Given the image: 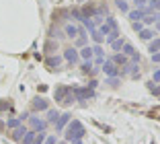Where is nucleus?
Instances as JSON below:
<instances>
[{"label": "nucleus", "mask_w": 160, "mask_h": 144, "mask_svg": "<svg viewBox=\"0 0 160 144\" xmlns=\"http://www.w3.org/2000/svg\"><path fill=\"white\" fill-rule=\"evenodd\" d=\"M90 68H92V64H90V62H86V64L84 66H82V70H84V72H88V70Z\"/></svg>", "instance_id": "obj_26"}, {"label": "nucleus", "mask_w": 160, "mask_h": 144, "mask_svg": "<svg viewBox=\"0 0 160 144\" xmlns=\"http://www.w3.org/2000/svg\"><path fill=\"white\" fill-rule=\"evenodd\" d=\"M123 45V41H113V50H119Z\"/></svg>", "instance_id": "obj_27"}, {"label": "nucleus", "mask_w": 160, "mask_h": 144, "mask_svg": "<svg viewBox=\"0 0 160 144\" xmlns=\"http://www.w3.org/2000/svg\"><path fill=\"white\" fill-rule=\"evenodd\" d=\"M72 144H82V140H74V142H72Z\"/></svg>", "instance_id": "obj_31"}, {"label": "nucleus", "mask_w": 160, "mask_h": 144, "mask_svg": "<svg viewBox=\"0 0 160 144\" xmlns=\"http://www.w3.org/2000/svg\"><path fill=\"white\" fill-rule=\"evenodd\" d=\"M133 2H136L138 6H142V4H144V2H146V0H133Z\"/></svg>", "instance_id": "obj_29"}, {"label": "nucleus", "mask_w": 160, "mask_h": 144, "mask_svg": "<svg viewBox=\"0 0 160 144\" xmlns=\"http://www.w3.org/2000/svg\"><path fill=\"white\" fill-rule=\"evenodd\" d=\"M152 60H154V62H160V54H154V56H152Z\"/></svg>", "instance_id": "obj_28"}, {"label": "nucleus", "mask_w": 160, "mask_h": 144, "mask_svg": "<svg viewBox=\"0 0 160 144\" xmlns=\"http://www.w3.org/2000/svg\"><path fill=\"white\" fill-rule=\"evenodd\" d=\"M45 142V132H37L33 138V144H43Z\"/></svg>", "instance_id": "obj_13"}, {"label": "nucleus", "mask_w": 160, "mask_h": 144, "mask_svg": "<svg viewBox=\"0 0 160 144\" xmlns=\"http://www.w3.org/2000/svg\"><path fill=\"white\" fill-rule=\"evenodd\" d=\"M117 6L121 10H127V2H125V0H117Z\"/></svg>", "instance_id": "obj_23"}, {"label": "nucleus", "mask_w": 160, "mask_h": 144, "mask_svg": "<svg viewBox=\"0 0 160 144\" xmlns=\"http://www.w3.org/2000/svg\"><path fill=\"white\" fill-rule=\"evenodd\" d=\"M25 134H27V128H25V125H19V128H14V132L10 134V138H12L14 142H21Z\"/></svg>", "instance_id": "obj_6"}, {"label": "nucleus", "mask_w": 160, "mask_h": 144, "mask_svg": "<svg viewBox=\"0 0 160 144\" xmlns=\"http://www.w3.org/2000/svg\"><path fill=\"white\" fill-rule=\"evenodd\" d=\"M72 95H74L76 99H80V101H84V99L92 97V91H88V88H74V91H72Z\"/></svg>", "instance_id": "obj_4"}, {"label": "nucleus", "mask_w": 160, "mask_h": 144, "mask_svg": "<svg viewBox=\"0 0 160 144\" xmlns=\"http://www.w3.org/2000/svg\"><path fill=\"white\" fill-rule=\"evenodd\" d=\"M56 101L58 103H64V105H70V103L74 101L72 88L70 87H58L56 88Z\"/></svg>", "instance_id": "obj_2"}, {"label": "nucleus", "mask_w": 160, "mask_h": 144, "mask_svg": "<svg viewBox=\"0 0 160 144\" xmlns=\"http://www.w3.org/2000/svg\"><path fill=\"white\" fill-rule=\"evenodd\" d=\"M86 134V130H84V125L80 124L78 120H72L70 124H68V128H66V140L68 142H74V140H82V136Z\"/></svg>", "instance_id": "obj_1"}, {"label": "nucleus", "mask_w": 160, "mask_h": 144, "mask_svg": "<svg viewBox=\"0 0 160 144\" xmlns=\"http://www.w3.org/2000/svg\"><path fill=\"white\" fill-rule=\"evenodd\" d=\"M76 33H78V29H76V27H72V25H68V27H66V35H68V37H76Z\"/></svg>", "instance_id": "obj_16"}, {"label": "nucleus", "mask_w": 160, "mask_h": 144, "mask_svg": "<svg viewBox=\"0 0 160 144\" xmlns=\"http://www.w3.org/2000/svg\"><path fill=\"white\" fill-rule=\"evenodd\" d=\"M140 37H142V39H150V37H152V31H150V29H144V31L140 33Z\"/></svg>", "instance_id": "obj_18"}, {"label": "nucleus", "mask_w": 160, "mask_h": 144, "mask_svg": "<svg viewBox=\"0 0 160 144\" xmlns=\"http://www.w3.org/2000/svg\"><path fill=\"white\" fill-rule=\"evenodd\" d=\"M45 144H56V136H45Z\"/></svg>", "instance_id": "obj_24"}, {"label": "nucleus", "mask_w": 160, "mask_h": 144, "mask_svg": "<svg viewBox=\"0 0 160 144\" xmlns=\"http://www.w3.org/2000/svg\"><path fill=\"white\" fill-rule=\"evenodd\" d=\"M66 124H70V113H64V115H60V120L56 121V130H58V132H62Z\"/></svg>", "instance_id": "obj_7"}, {"label": "nucleus", "mask_w": 160, "mask_h": 144, "mask_svg": "<svg viewBox=\"0 0 160 144\" xmlns=\"http://www.w3.org/2000/svg\"><path fill=\"white\" fill-rule=\"evenodd\" d=\"M105 72H107V74H111V76H115V74H117V68H115L111 62H107V64H105Z\"/></svg>", "instance_id": "obj_12"}, {"label": "nucleus", "mask_w": 160, "mask_h": 144, "mask_svg": "<svg viewBox=\"0 0 160 144\" xmlns=\"http://www.w3.org/2000/svg\"><path fill=\"white\" fill-rule=\"evenodd\" d=\"M45 109H49V103L45 99H41V97L33 99V111H45Z\"/></svg>", "instance_id": "obj_3"}, {"label": "nucleus", "mask_w": 160, "mask_h": 144, "mask_svg": "<svg viewBox=\"0 0 160 144\" xmlns=\"http://www.w3.org/2000/svg\"><path fill=\"white\" fill-rule=\"evenodd\" d=\"M115 62H117V64H125V58L123 56H115Z\"/></svg>", "instance_id": "obj_25"}, {"label": "nucleus", "mask_w": 160, "mask_h": 144, "mask_svg": "<svg viewBox=\"0 0 160 144\" xmlns=\"http://www.w3.org/2000/svg\"><path fill=\"white\" fill-rule=\"evenodd\" d=\"M35 134H37L35 130H31V132L27 130V134L23 136V140H21V142H23V144H33V138H35Z\"/></svg>", "instance_id": "obj_9"}, {"label": "nucleus", "mask_w": 160, "mask_h": 144, "mask_svg": "<svg viewBox=\"0 0 160 144\" xmlns=\"http://www.w3.org/2000/svg\"><path fill=\"white\" fill-rule=\"evenodd\" d=\"M29 121H31V125H33V130L35 132H39V130H45L47 128V121H43V120H39V117H29Z\"/></svg>", "instance_id": "obj_5"}, {"label": "nucleus", "mask_w": 160, "mask_h": 144, "mask_svg": "<svg viewBox=\"0 0 160 144\" xmlns=\"http://www.w3.org/2000/svg\"><path fill=\"white\" fill-rule=\"evenodd\" d=\"M58 120H60V113L56 109H47V124H56Z\"/></svg>", "instance_id": "obj_8"}, {"label": "nucleus", "mask_w": 160, "mask_h": 144, "mask_svg": "<svg viewBox=\"0 0 160 144\" xmlns=\"http://www.w3.org/2000/svg\"><path fill=\"white\" fill-rule=\"evenodd\" d=\"M58 64H60V58H49V60H47V66H49V68H53V66H58Z\"/></svg>", "instance_id": "obj_17"}, {"label": "nucleus", "mask_w": 160, "mask_h": 144, "mask_svg": "<svg viewBox=\"0 0 160 144\" xmlns=\"http://www.w3.org/2000/svg\"><path fill=\"white\" fill-rule=\"evenodd\" d=\"M4 128H6V124H4V121H0V130H4Z\"/></svg>", "instance_id": "obj_30"}, {"label": "nucleus", "mask_w": 160, "mask_h": 144, "mask_svg": "<svg viewBox=\"0 0 160 144\" xmlns=\"http://www.w3.org/2000/svg\"><path fill=\"white\" fill-rule=\"evenodd\" d=\"M92 37H94V41H103V35H101L97 29H92Z\"/></svg>", "instance_id": "obj_19"}, {"label": "nucleus", "mask_w": 160, "mask_h": 144, "mask_svg": "<svg viewBox=\"0 0 160 144\" xmlns=\"http://www.w3.org/2000/svg\"><path fill=\"white\" fill-rule=\"evenodd\" d=\"M4 109H10V103L8 101H0V113L4 111Z\"/></svg>", "instance_id": "obj_20"}, {"label": "nucleus", "mask_w": 160, "mask_h": 144, "mask_svg": "<svg viewBox=\"0 0 160 144\" xmlns=\"http://www.w3.org/2000/svg\"><path fill=\"white\" fill-rule=\"evenodd\" d=\"M64 56H66V60H70V62H76L78 60V54H76V50H66V54H64Z\"/></svg>", "instance_id": "obj_10"}, {"label": "nucleus", "mask_w": 160, "mask_h": 144, "mask_svg": "<svg viewBox=\"0 0 160 144\" xmlns=\"http://www.w3.org/2000/svg\"><path fill=\"white\" fill-rule=\"evenodd\" d=\"M56 50H58V43H53V41H47L45 43V51H47V54H53Z\"/></svg>", "instance_id": "obj_15"}, {"label": "nucleus", "mask_w": 160, "mask_h": 144, "mask_svg": "<svg viewBox=\"0 0 160 144\" xmlns=\"http://www.w3.org/2000/svg\"><path fill=\"white\" fill-rule=\"evenodd\" d=\"M21 124H23V121H21L19 117H12V120H8V121H6V128H10V130H14V128H19Z\"/></svg>", "instance_id": "obj_11"}, {"label": "nucleus", "mask_w": 160, "mask_h": 144, "mask_svg": "<svg viewBox=\"0 0 160 144\" xmlns=\"http://www.w3.org/2000/svg\"><path fill=\"white\" fill-rule=\"evenodd\" d=\"M80 56L84 58V60H88V62H90V58H92V50H90V47H84V50L80 51Z\"/></svg>", "instance_id": "obj_14"}, {"label": "nucleus", "mask_w": 160, "mask_h": 144, "mask_svg": "<svg viewBox=\"0 0 160 144\" xmlns=\"http://www.w3.org/2000/svg\"><path fill=\"white\" fill-rule=\"evenodd\" d=\"M154 50H160V39H156V41L150 45V51H152V54H154Z\"/></svg>", "instance_id": "obj_22"}, {"label": "nucleus", "mask_w": 160, "mask_h": 144, "mask_svg": "<svg viewBox=\"0 0 160 144\" xmlns=\"http://www.w3.org/2000/svg\"><path fill=\"white\" fill-rule=\"evenodd\" d=\"M125 54H127V56H132V58H136V51H133L132 45H125Z\"/></svg>", "instance_id": "obj_21"}]
</instances>
